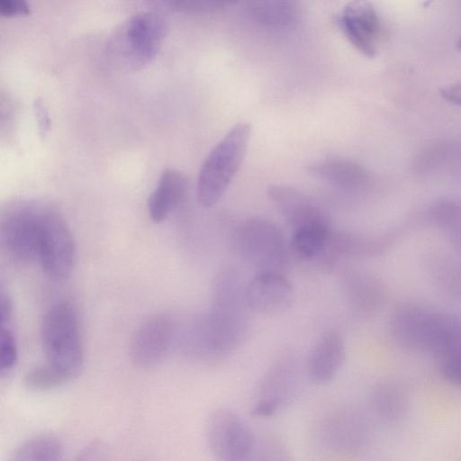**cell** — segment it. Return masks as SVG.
Returning <instances> with one entry per match:
<instances>
[{"label":"cell","instance_id":"2","mask_svg":"<svg viewBox=\"0 0 461 461\" xmlns=\"http://www.w3.org/2000/svg\"><path fill=\"white\" fill-rule=\"evenodd\" d=\"M391 328L398 341L442 358L461 351V321L451 315L402 308L393 314Z\"/></svg>","mask_w":461,"mask_h":461},{"label":"cell","instance_id":"14","mask_svg":"<svg viewBox=\"0 0 461 461\" xmlns=\"http://www.w3.org/2000/svg\"><path fill=\"white\" fill-rule=\"evenodd\" d=\"M267 196L293 230L312 223L330 221L317 203L293 187L272 185L267 189Z\"/></svg>","mask_w":461,"mask_h":461},{"label":"cell","instance_id":"3","mask_svg":"<svg viewBox=\"0 0 461 461\" xmlns=\"http://www.w3.org/2000/svg\"><path fill=\"white\" fill-rule=\"evenodd\" d=\"M250 136L251 126L239 122L206 156L196 185V198L201 206L212 207L222 197L243 162Z\"/></svg>","mask_w":461,"mask_h":461},{"label":"cell","instance_id":"23","mask_svg":"<svg viewBox=\"0 0 461 461\" xmlns=\"http://www.w3.org/2000/svg\"><path fill=\"white\" fill-rule=\"evenodd\" d=\"M248 461H292L285 446L276 438L267 437L256 441Z\"/></svg>","mask_w":461,"mask_h":461},{"label":"cell","instance_id":"17","mask_svg":"<svg viewBox=\"0 0 461 461\" xmlns=\"http://www.w3.org/2000/svg\"><path fill=\"white\" fill-rule=\"evenodd\" d=\"M186 192V179L177 169L165 168L148 199V212L154 222L165 221L178 206Z\"/></svg>","mask_w":461,"mask_h":461},{"label":"cell","instance_id":"10","mask_svg":"<svg viewBox=\"0 0 461 461\" xmlns=\"http://www.w3.org/2000/svg\"><path fill=\"white\" fill-rule=\"evenodd\" d=\"M296 391V372L289 359L275 363L261 378L252 402L251 414L259 418L275 415L287 405Z\"/></svg>","mask_w":461,"mask_h":461},{"label":"cell","instance_id":"19","mask_svg":"<svg viewBox=\"0 0 461 461\" xmlns=\"http://www.w3.org/2000/svg\"><path fill=\"white\" fill-rule=\"evenodd\" d=\"M62 457L60 440L53 435L41 434L22 443L8 461H61Z\"/></svg>","mask_w":461,"mask_h":461},{"label":"cell","instance_id":"16","mask_svg":"<svg viewBox=\"0 0 461 461\" xmlns=\"http://www.w3.org/2000/svg\"><path fill=\"white\" fill-rule=\"evenodd\" d=\"M315 177L347 191H359L370 183V174L362 165L345 158H329L309 167Z\"/></svg>","mask_w":461,"mask_h":461},{"label":"cell","instance_id":"5","mask_svg":"<svg viewBox=\"0 0 461 461\" xmlns=\"http://www.w3.org/2000/svg\"><path fill=\"white\" fill-rule=\"evenodd\" d=\"M41 340L49 365L68 381L79 375L84 355L77 312L70 303L59 302L48 309L41 321Z\"/></svg>","mask_w":461,"mask_h":461},{"label":"cell","instance_id":"7","mask_svg":"<svg viewBox=\"0 0 461 461\" xmlns=\"http://www.w3.org/2000/svg\"><path fill=\"white\" fill-rule=\"evenodd\" d=\"M233 242L242 258L258 271L282 272L286 264L288 250L283 232L267 219L242 221L234 231Z\"/></svg>","mask_w":461,"mask_h":461},{"label":"cell","instance_id":"13","mask_svg":"<svg viewBox=\"0 0 461 461\" xmlns=\"http://www.w3.org/2000/svg\"><path fill=\"white\" fill-rule=\"evenodd\" d=\"M335 23L361 54L367 58L375 56L380 19L370 3L366 1L348 3L336 16Z\"/></svg>","mask_w":461,"mask_h":461},{"label":"cell","instance_id":"20","mask_svg":"<svg viewBox=\"0 0 461 461\" xmlns=\"http://www.w3.org/2000/svg\"><path fill=\"white\" fill-rule=\"evenodd\" d=\"M345 291L350 303L360 310L372 309L380 301V289L376 282L360 274L347 276Z\"/></svg>","mask_w":461,"mask_h":461},{"label":"cell","instance_id":"11","mask_svg":"<svg viewBox=\"0 0 461 461\" xmlns=\"http://www.w3.org/2000/svg\"><path fill=\"white\" fill-rule=\"evenodd\" d=\"M174 335V324L167 315L156 314L149 317L139 325L131 337V361L142 368L156 366L167 354Z\"/></svg>","mask_w":461,"mask_h":461},{"label":"cell","instance_id":"22","mask_svg":"<svg viewBox=\"0 0 461 461\" xmlns=\"http://www.w3.org/2000/svg\"><path fill=\"white\" fill-rule=\"evenodd\" d=\"M68 379L48 363L31 368L25 375L24 385L33 391H48L67 384Z\"/></svg>","mask_w":461,"mask_h":461},{"label":"cell","instance_id":"18","mask_svg":"<svg viewBox=\"0 0 461 461\" xmlns=\"http://www.w3.org/2000/svg\"><path fill=\"white\" fill-rule=\"evenodd\" d=\"M248 11L255 22L271 28L291 27L299 18L298 3L288 0L253 1Z\"/></svg>","mask_w":461,"mask_h":461},{"label":"cell","instance_id":"24","mask_svg":"<svg viewBox=\"0 0 461 461\" xmlns=\"http://www.w3.org/2000/svg\"><path fill=\"white\" fill-rule=\"evenodd\" d=\"M17 360L16 342L8 325L0 326V373L11 371Z\"/></svg>","mask_w":461,"mask_h":461},{"label":"cell","instance_id":"25","mask_svg":"<svg viewBox=\"0 0 461 461\" xmlns=\"http://www.w3.org/2000/svg\"><path fill=\"white\" fill-rule=\"evenodd\" d=\"M440 373L447 382L461 386V351L441 359Z\"/></svg>","mask_w":461,"mask_h":461},{"label":"cell","instance_id":"28","mask_svg":"<svg viewBox=\"0 0 461 461\" xmlns=\"http://www.w3.org/2000/svg\"><path fill=\"white\" fill-rule=\"evenodd\" d=\"M30 13V5L25 0H0V14L11 16L27 14Z\"/></svg>","mask_w":461,"mask_h":461},{"label":"cell","instance_id":"32","mask_svg":"<svg viewBox=\"0 0 461 461\" xmlns=\"http://www.w3.org/2000/svg\"><path fill=\"white\" fill-rule=\"evenodd\" d=\"M457 46L459 49H461V39L459 40V41L457 42Z\"/></svg>","mask_w":461,"mask_h":461},{"label":"cell","instance_id":"29","mask_svg":"<svg viewBox=\"0 0 461 461\" xmlns=\"http://www.w3.org/2000/svg\"><path fill=\"white\" fill-rule=\"evenodd\" d=\"M33 110H34V113L36 115V119L38 122V129H39L40 135H41V137H43L46 135V133L49 131L50 119H49L48 112H47L45 106L43 105L42 102L41 101V99L37 98L34 100Z\"/></svg>","mask_w":461,"mask_h":461},{"label":"cell","instance_id":"26","mask_svg":"<svg viewBox=\"0 0 461 461\" xmlns=\"http://www.w3.org/2000/svg\"><path fill=\"white\" fill-rule=\"evenodd\" d=\"M74 461H109L106 446L99 440L86 445Z\"/></svg>","mask_w":461,"mask_h":461},{"label":"cell","instance_id":"27","mask_svg":"<svg viewBox=\"0 0 461 461\" xmlns=\"http://www.w3.org/2000/svg\"><path fill=\"white\" fill-rule=\"evenodd\" d=\"M447 152V146L436 145L426 150L419 159L418 167L421 169H429L432 166H436L444 158Z\"/></svg>","mask_w":461,"mask_h":461},{"label":"cell","instance_id":"30","mask_svg":"<svg viewBox=\"0 0 461 461\" xmlns=\"http://www.w3.org/2000/svg\"><path fill=\"white\" fill-rule=\"evenodd\" d=\"M440 95L448 103L461 106V81L441 88Z\"/></svg>","mask_w":461,"mask_h":461},{"label":"cell","instance_id":"4","mask_svg":"<svg viewBox=\"0 0 461 461\" xmlns=\"http://www.w3.org/2000/svg\"><path fill=\"white\" fill-rule=\"evenodd\" d=\"M167 32V22L155 11H141L129 16L112 33L107 51L118 67L136 70L158 53Z\"/></svg>","mask_w":461,"mask_h":461},{"label":"cell","instance_id":"12","mask_svg":"<svg viewBox=\"0 0 461 461\" xmlns=\"http://www.w3.org/2000/svg\"><path fill=\"white\" fill-rule=\"evenodd\" d=\"M245 298L248 307L252 311L274 315L292 306L294 290L282 272L258 271L246 285Z\"/></svg>","mask_w":461,"mask_h":461},{"label":"cell","instance_id":"21","mask_svg":"<svg viewBox=\"0 0 461 461\" xmlns=\"http://www.w3.org/2000/svg\"><path fill=\"white\" fill-rule=\"evenodd\" d=\"M372 404L376 413L387 420H395L402 415L406 407L403 393L395 386L382 384L372 395Z\"/></svg>","mask_w":461,"mask_h":461},{"label":"cell","instance_id":"9","mask_svg":"<svg viewBox=\"0 0 461 461\" xmlns=\"http://www.w3.org/2000/svg\"><path fill=\"white\" fill-rule=\"evenodd\" d=\"M76 246L72 233L60 212L46 205L38 262L53 279L68 277L75 264Z\"/></svg>","mask_w":461,"mask_h":461},{"label":"cell","instance_id":"8","mask_svg":"<svg viewBox=\"0 0 461 461\" xmlns=\"http://www.w3.org/2000/svg\"><path fill=\"white\" fill-rule=\"evenodd\" d=\"M206 439L218 461H248L257 441L246 420L230 407H219L211 412Z\"/></svg>","mask_w":461,"mask_h":461},{"label":"cell","instance_id":"15","mask_svg":"<svg viewBox=\"0 0 461 461\" xmlns=\"http://www.w3.org/2000/svg\"><path fill=\"white\" fill-rule=\"evenodd\" d=\"M343 339L334 331L322 335L312 349L307 361V374L312 382L323 384L330 382L345 361Z\"/></svg>","mask_w":461,"mask_h":461},{"label":"cell","instance_id":"31","mask_svg":"<svg viewBox=\"0 0 461 461\" xmlns=\"http://www.w3.org/2000/svg\"><path fill=\"white\" fill-rule=\"evenodd\" d=\"M13 315V303L8 295L1 294L0 295V323L8 325Z\"/></svg>","mask_w":461,"mask_h":461},{"label":"cell","instance_id":"6","mask_svg":"<svg viewBox=\"0 0 461 461\" xmlns=\"http://www.w3.org/2000/svg\"><path fill=\"white\" fill-rule=\"evenodd\" d=\"M47 203L19 200L0 214V240L7 255L19 263L38 262L42 221Z\"/></svg>","mask_w":461,"mask_h":461},{"label":"cell","instance_id":"1","mask_svg":"<svg viewBox=\"0 0 461 461\" xmlns=\"http://www.w3.org/2000/svg\"><path fill=\"white\" fill-rule=\"evenodd\" d=\"M239 276L227 271L218 277L211 310L192 326L188 350L204 360L229 355L240 342L247 328L246 286Z\"/></svg>","mask_w":461,"mask_h":461}]
</instances>
